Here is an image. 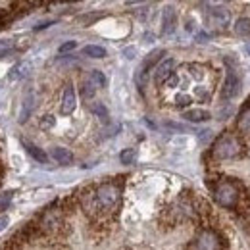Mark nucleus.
<instances>
[{"label":"nucleus","mask_w":250,"mask_h":250,"mask_svg":"<svg viewBox=\"0 0 250 250\" xmlns=\"http://www.w3.org/2000/svg\"><path fill=\"white\" fill-rule=\"evenodd\" d=\"M120 187L114 183H104L94 190H89L81 196V204L83 210L91 216V218H102L106 214H110L118 204H120Z\"/></svg>","instance_id":"obj_1"},{"label":"nucleus","mask_w":250,"mask_h":250,"mask_svg":"<svg viewBox=\"0 0 250 250\" xmlns=\"http://www.w3.org/2000/svg\"><path fill=\"white\" fill-rule=\"evenodd\" d=\"M241 154H243V143L231 133H223L212 146V156L216 160H233Z\"/></svg>","instance_id":"obj_2"},{"label":"nucleus","mask_w":250,"mask_h":250,"mask_svg":"<svg viewBox=\"0 0 250 250\" xmlns=\"http://www.w3.org/2000/svg\"><path fill=\"white\" fill-rule=\"evenodd\" d=\"M214 200L218 202L221 208L231 210V208H235V206L239 204V200H241V190H239V187H237L233 181L223 179V181H219L218 185L214 187Z\"/></svg>","instance_id":"obj_3"},{"label":"nucleus","mask_w":250,"mask_h":250,"mask_svg":"<svg viewBox=\"0 0 250 250\" xmlns=\"http://www.w3.org/2000/svg\"><path fill=\"white\" fill-rule=\"evenodd\" d=\"M194 250H221L219 235L212 229H202L194 239Z\"/></svg>","instance_id":"obj_4"},{"label":"nucleus","mask_w":250,"mask_h":250,"mask_svg":"<svg viewBox=\"0 0 250 250\" xmlns=\"http://www.w3.org/2000/svg\"><path fill=\"white\" fill-rule=\"evenodd\" d=\"M62 225H63V214L58 208H52V210H46L42 214L41 223H39V229H42L46 233H56Z\"/></svg>","instance_id":"obj_5"},{"label":"nucleus","mask_w":250,"mask_h":250,"mask_svg":"<svg viewBox=\"0 0 250 250\" xmlns=\"http://www.w3.org/2000/svg\"><path fill=\"white\" fill-rule=\"evenodd\" d=\"M241 91V77L235 69H227V77L223 81V87H221V98L223 100H231L235 98Z\"/></svg>","instance_id":"obj_6"},{"label":"nucleus","mask_w":250,"mask_h":250,"mask_svg":"<svg viewBox=\"0 0 250 250\" xmlns=\"http://www.w3.org/2000/svg\"><path fill=\"white\" fill-rule=\"evenodd\" d=\"M77 108V94L71 85H67L62 93V102H60V114L62 116H71Z\"/></svg>","instance_id":"obj_7"},{"label":"nucleus","mask_w":250,"mask_h":250,"mask_svg":"<svg viewBox=\"0 0 250 250\" xmlns=\"http://www.w3.org/2000/svg\"><path fill=\"white\" fill-rule=\"evenodd\" d=\"M229 12L225 8H212V12L208 14V23L214 27V29H225L229 25Z\"/></svg>","instance_id":"obj_8"},{"label":"nucleus","mask_w":250,"mask_h":250,"mask_svg":"<svg viewBox=\"0 0 250 250\" xmlns=\"http://www.w3.org/2000/svg\"><path fill=\"white\" fill-rule=\"evenodd\" d=\"M173 69H175V62L171 58L167 60H162V62L156 65V71H154V81L158 85H164L171 75H173Z\"/></svg>","instance_id":"obj_9"},{"label":"nucleus","mask_w":250,"mask_h":250,"mask_svg":"<svg viewBox=\"0 0 250 250\" xmlns=\"http://www.w3.org/2000/svg\"><path fill=\"white\" fill-rule=\"evenodd\" d=\"M175 25H177V12L173 6H166L164 8V14H162V33L164 35H171L175 31Z\"/></svg>","instance_id":"obj_10"},{"label":"nucleus","mask_w":250,"mask_h":250,"mask_svg":"<svg viewBox=\"0 0 250 250\" xmlns=\"http://www.w3.org/2000/svg\"><path fill=\"white\" fill-rule=\"evenodd\" d=\"M183 118L190 124H202V122H208L212 116H210V112H206L202 108H192V110L183 112Z\"/></svg>","instance_id":"obj_11"},{"label":"nucleus","mask_w":250,"mask_h":250,"mask_svg":"<svg viewBox=\"0 0 250 250\" xmlns=\"http://www.w3.org/2000/svg\"><path fill=\"white\" fill-rule=\"evenodd\" d=\"M50 158H52L54 162H58L60 166H67V164L73 162L71 150H67V148H63V146H54V148L50 150Z\"/></svg>","instance_id":"obj_12"},{"label":"nucleus","mask_w":250,"mask_h":250,"mask_svg":"<svg viewBox=\"0 0 250 250\" xmlns=\"http://www.w3.org/2000/svg\"><path fill=\"white\" fill-rule=\"evenodd\" d=\"M33 108H35V96H33V94H27V96L23 98L21 110H20V122H21V124H25V122L31 118Z\"/></svg>","instance_id":"obj_13"},{"label":"nucleus","mask_w":250,"mask_h":250,"mask_svg":"<svg viewBox=\"0 0 250 250\" xmlns=\"http://www.w3.org/2000/svg\"><path fill=\"white\" fill-rule=\"evenodd\" d=\"M166 52L164 50H152L148 56H146V60L143 62V67H141V73H146L150 67H154L156 63L162 62V56H164Z\"/></svg>","instance_id":"obj_14"},{"label":"nucleus","mask_w":250,"mask_h":250,"mask_svg":"<svg viewBox=\"0 0 250 250\" xmlns=\"http://www.w3.org/2000/svg\"><path fill=\"white\" fill-rule=\"evenodd\" d=\"M23 146L27 148V152L31 154L39 164H46L48 162V156H46V152L42 150V148H39L37 145H33V143H27V141H23Z\"/></svg>","instance_id":"obj_15"},{"label":"nucleus","mask_w":250,"mask_h":250,"mask_svg":"<svg viewBox=\"0 0 250 250\" xmlns=\"http://www.w3.org/2000/svg\"><path fill=\"white\" fill-rule=\"evenodd\" d=\"M233 29L239 37H250V18H239L235 21Z\"/></svg>","instance_id":"obj_16"},{"label":"nucleus","mask_w":250,"mask_h":250,"mask_svg":"<svg viewBox=\"0 0 250 250\" xmlns=\"http://www.w3.org/2000/svg\"><path fill=\"white\" fill-rule=\"evenodd\" d=\"M237 129L243 133V135H250V108H247L239 120H237Z\"/></svg>","instance_id":"obj_17"},{"label":"nucleus","mask_w":250,"mask_h":250,"mask_svg":"<svg viewBox=\"0 0 250 250\" xmlns=\"http://www.w3.org/2000/svg\"><path fill=\"white\" fill-rule=\"evenodd\" d=\"M83 54L89 56V58H104L106 56V48L104 46H98V44H87L83 48Z\"/></svg>","instance_id":"obj_18"},{"label":"nucleus","mask_w":250,"mask_h":250,"mask_svg":"<svg viewBox=\"0 0 250 250\" xmlns=\"http://www.w3.org/2000/svg\"><path fill=\"white\" fill-rule=\"evenodd\" d=\"M87 79L93 83L94 89H102V87H106V83H108V81H106V75H104L102 71H98V69H93Z\"/></svg>","instance_id":"obj_19"},{"label":"nucleus","mask_w":250,"mask_h":250,"mask_svg":"<svg viewBox=\"0 0 250 250\" xmlns=\"http://www.w3.org/2000/svg\"><path fill=\"white\" fill-rule=\"evenodd\" d=\"M29 69H31V65L29 63H18V65H14L12 67V71H10V79H21V77H25L27 73H29Z\"/></svg>","instance_id":"obj_20"},{"label":"nucleus","mask_w":250,"mask_h":250,"mask_svg":"<svg viewBox=\"0 0 250 250\" xmlns=\"http://www.w3.org/2000/svg\"><path fill=\"white\" fill-rule=\"evenodd\" d=\"M135 160H137V152H135V148H125L124 152L120 154V162L125 164V166L135 164Z\"/></svg>","instance_id":"obj_21"},{"label":"nucleus","mask_w":250,"mask_h":250,"mask_svg":"<svg viewBox=\"0 0 250 250\" xmlns=\"http://www.w3.org/2000/svg\"><path fill=\"white\" fill-rule=\"evenodd\" d=\"M96 93V89H94V85L89 81V79H85V83H83V87H81V96L85 98V100H91Z\"/></svg>","instance_id":"obj_22"},{"label":"nucleus","mask_w":250,"mask_h":250,"mask_svg":"<svg viewBox=\"0 0 250 250\" xmlns=\"http://www.w3.org/2000/svg\"><path fill=\"white\" fill-rule=\"evenodd\" d=\"M12 196H14V192H12V190H8V192H2V194H0V212H4V210L12 204Z\"/></svg>","instance_id":"obj_23"},{"label":"nucleus","mask_w":250,"mask_h":250,"mask_svg":"<svg viewBox=\"0 0 250 250\" xmlns=\"http://www.w3.org/2000/svg\"><path fill=\"white\" fill-rule=\"evenodd\" d=\"M188 69H190V75L194 77V79H202L204 77V69H202V65H196V63H192V65H188Z\"/></svg>","instance_id":"obj_24"},{"label":"nucleus","mask_w":250,"mask_h":250,"mask_svg":"<svg viewBox=\"0 0 250 250\" xmlns=\"http://www.w3.org/2000/svg\"><path fill=\"white\" fill-rule=\"evenodd\" d=\"M91 110H93V114H96V116H100V118H106L108 116V110L100 104V102H94V104H91Z\"/></svg>","instance_id":"obj_25"},{"label":"nucleus","mask_w":250,"mask_h":250,"mask_svg":"<svg viewBox=\"0 0 250 250\" xmlns=\"http://www.w3.org/2000/svg\"><path fill=\"white\" fill-rule=\"evenodd\" d=\"M188 104H190V96H187V94H179L175 98V106H179V108H185Z\"/></svg>","instance_id":"obj_26"},{"label":"nucleus","mask_w":250,"mask_h":250,"mask_svg":"<svg viewBox=\"0 0 250 250\" xmlns=\"http://www.w3.org/2000/svg\"><path fill=\"white\" fill-rule=\"evenodd\" d=\"M75 46H77V42L75 41H69V42H63L58 50H60V54H65V52H71Z\"/></svg>","instance_id":"obj_27"},{"label":"nucleus","mask_w":250,"mask_h":250,"mask_svg":"<svg viewBox=\"0 0 250 250\" xmlns=\"http://www.w3.org/2000/svg\"><path fill=\"white\" fill-rule=\"evenodd\" d=\"M54 125V116H44L42 120H41V127L42 129H50Z\"/></svg>","instance_id":"obj_28"},{"label":"nucleus","mask_w":250,"mask_h":250,"mask_svg":"<svg viewBox=\"0 0 250 250\" xmlns=\"http://www.w3.org/2000/svg\"><path fill=\"white\" fill-rule=\"evenodd\" d=\"M10 48H12V41H0V54H4Z\"/></svg>","instance_id":"obj_29"},{"label":"nucleus","mask_w":250,"mask_h":250,"mask_svg":"<svg viewBox=\"0 0 250 250\" xmlns=\"http://www.w3.org/2000/svg\"><path fill=\"white\" fill-rule=\"evenodd\" d=\"M8 223H10V218H8V216H0V233L8 227Z\"/></svg>","instance_id":"obj_30"},{"label":"nucleus","mask_w":250,"mask_h":250,"mask_svg":"<svg viewBox=\"0 0 250 250\" xmlns=\"http://www.w3.org/2000/svg\"><path fill=\"white\" fill-rule=\"evenodd\" d=\"M124 54H125V58H129V60H131V58H135L133 54H137V48H133V46H131V48H125Z\"/></svg>","instance_id":"obj_31"},{"label":"nucleus","mask_w":250,"mask_h":250,"mask_svg":"<svg viewBox=\"0 0 250 250\" xmlns=\"http://www.w3.org/2000/svg\"><path fill=\"white\" fill-rule=\"evenodd\" d=\"M245 50H247V52H249V54H250V42H247V46H245Z\"/></svg>","instance_id":"obj_32"}]
</instances>
